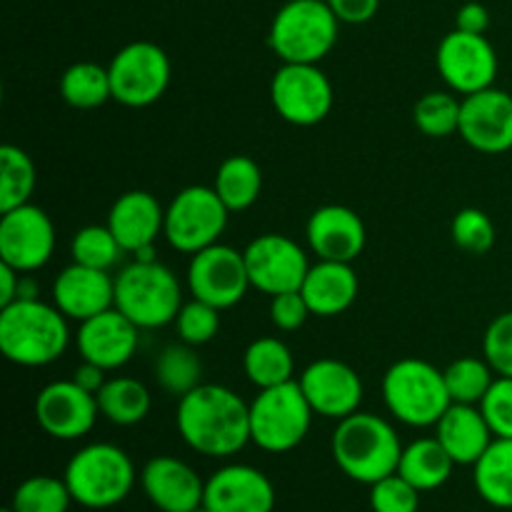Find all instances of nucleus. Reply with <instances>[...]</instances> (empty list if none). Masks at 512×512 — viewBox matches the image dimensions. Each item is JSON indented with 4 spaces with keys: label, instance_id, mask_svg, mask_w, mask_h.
Returning <instances> with one entry per match:
<instances>
[{
    "label": "nucleus",
    "instance_id": "24",
    "mask_svg": "<svg viewBox=\"0 0 512 512\" xmlns=\"http://www.w3.org/2000/svg\"><path fill=\"white\" fill-rule=\"evenodd\" d=\"M108 228L118 238L125 253H138L145 245H155L165 230V208L148 190H128L113 203Z\"/></svg>",
    "mask_w": 512,
    "mask_h": 512
},
{
    "label": "nucleus",
    "instance_id": "23",
    "mask_svg": "<svg viewBox=\"0 0 512 512\" xmlns=\"http://www.w3.org/2000/svg\"><path fill=\"white\" fill-rule=\"evenodd\" d=\"M308 245L320 260L353 263L365 250V223L345 205H323L308 218Z\"/></svg>",
    "mask_w": 512,
    "mask_h": 512
},
{
    "label": "nucleus",
    "instance_id": "37",
    "mask_svg": "<svg viewBox=\"0 0 512 512\" xmlns=\"http://www.w3.org/2000/svg\"><path fill=\"white\" fill-rule=\"evenodd\" d=\"M460 108L463 100L445 90H433L423 95L413 108V120L420 133L428 138H450L460 130Z\"/></svg>",
    "mask_w": 512,
    "mask_h": 512
},
{
    "label": "nucleus",
    "instance_id": "31",
    "mask_svg": "<svg viewBox=\"0 0 512 512\" xmlns=\"http://www.w3.org/2000/svg\"><path fill=\"white\" fill-rule=\"evenodd\" d=\"M243 368L250 383L265 390L290 383L295 373V360L280 338H258L245 350Z\"/></svg>",
    "mask_w": 512,
    "mask_h": 512
},
{
    "label": "nucleus",
    "instance_id": "8",
    "mask_svg": "<svg viewBox=\"0 0 512 512\" xmlns=\"http://www.w3.org/2000/svg\"><path fill=\"white\" fill-rule=\"evenodd\" d=\"M313 415L298 380L260 390L250 403V443L265 453H290L305 440Z\"/></svg>",
    "mask_w": 512,
    "mask_h": 512
},
{
    "label": "nucleus",
    "instance_id": "9",
    "mask_svg": "<svg viewBox=\"0 0 512 512\" xmlns=\"http://www.w3.org/2000/svg\"><path fill=\"white\" fill-rule=\"evenodd\" d=\"M230 210L215 188L190 185L183 188L165 208L163 235L178 253L195 255L218 243L228 225Z\"/></svg>",
    "mask_w": 512,
    "mask_h": 512
},
{
    "label": "nucleus",
    "instance_id": "35",
    "mask_svg": "<svg viewBox=\"0 0 512 512\" xmlns=\"http://www.w3.org/2000/svg\"><path fill=\"white\" fill-rule=\"evenodd\" d=\"M445 385L453 403L480 405L488 395L490 385L495 383V370L490 368L488 360L480 358H458L443 370Z\"/></svg>",
    "mask_w": 512,
    "mask_h": 512
},
{
    "label": "nucleus",
    "instance_id": "43",
    "mask_svg": "<svg viewBox=\"0 0 512 512\" xmlns=\"http://www.w3.org/2000/svg\"><path fill=\"white\" fill-rule=\"evenodd\" d=\"M495 438H512V378L498 375L480 403Z\"/></svg>",
    "mask_w": 512,
    "mask_h": 512
},
{
    "label": "nucleus",
    "instance_id": "25",
    "mask_svg": "<svg viewBox=\"0 0 512 512\" xmlns=\"http://www.w3.org/2000/svg\"><path fill=\"white\" fill-rule=\"evenodd\" d=\"M435 438L443 443L455 465H475L495 435L480 405L453 403L435 425Z\"/></svg>",
    "mask_w": 512,
    "mask_h": 512
},
{
    "label": "nucleus",
    "instance_id": "26",
    "mask_svg": "<svg viewBox=\"0 0 512 512\" xmlns=\"http://www.w3.org/2000/svg\"><path fill=\"white\" fill-rule=\"evenodd\" d=\"M358 288L360 283L353 263L320 260L318 265H310L300 293L308 300L310 313L320 315V318H333V315L345 313L355 303Z\"/></svg>",
    "mask_w": 512,
    "mask_h": 512
},
{
    "label": "nucleus",
    "instance_id": "32",
    "mask_svg": "<svg viewBox=\"0 0 512 512\" xmlns=\"http://www.w3.org/2000/svg\"><path fill=\"white\" fill-rule=\"evenodd\" d=\"M60 95L78 110H93L113 100L108 68L98 63H75L60 78Z\"/></svg>",
    "mask_w": 512,
    "mask_h": 512
},
{
    "label": "nucleus",
    "instance_id": "12",
    "mask_svg": "<svg viewBox=\"0 0 512 512\" xmlns=\"http://www.w3.org/2000/svg\"><path fill=\"white\" fill-rule=\"evenodd\" d=\"M250 285L245 253L230 245L215 243L190 258L188 290L195 300L228 310L245 298Z\"/></svg>",
    "mask_w": 512,
    "mask_h": 512
},
{
    "label": "nucleus",
    "instance_id": "3",
    "mask_svg": "<svg viewBox=\"0 0 512 512\" xmlns=\"http://www.w3.org/2000/svg\"><path fill=\"white\" fill-rule=\"evenodd\" d=\"M333 460L350 480L375 485L378 480L398 473L400 445L398 433L385 418L375 413H353L338 420L330 440Z\"/></svg>",
    "mask_w": 512,
    "mask_h": 512
},
{
    "label": "nucleus",
    "instance_id": "42",
    "mask_svg": "<svg viewBox=\"0 0 512 512\" xmlns=\"http://www.w3.org/2000/svg\"><path fill=\"white\" fill-rule=\"evenodd\" d=\"M483 355L498 375L512 378V310L498 315L483 338Z\"/></svg>",
    "mask_w": 512,
    "mask_h": 512
},
{
    "label": "nucleus",
    "instance_id": "6",
    "mask_svg": "<svg viewBox=\"0 0 512 512\" xmlns=\"http://www.w3.org/2000/svg\"><path fill=\"white\" fill-rule=\"evenodd\" d=\"M383 400L390 415L410 428L438 425L453 405L443 370L420 358H403L383 378Z\"/></svg>",
    "mask_w": 512,
    "mask_h": 512
},
{
    "label": "nucleus",
    "instance_id": "19",
    "mask_svg": "<svg viewBox=\"0 0 512 512\" xmlns=\"http://www.w3.org/2000/svg\"><path fill=\"white\" fill-rule=\"evenodd\" d=\"M75 345L80 358L88 363L100 365L103 370H118L130 363L138 350L140 328L118 308H110L80 323Z\"/></svg>",
    "mask_w": 512,
    "mask_h": 512
},
{
    "label": "nucleus",
    "instance_id": "38",
    "mask_svg": "<svg viewBox=\"0 0 512 512\" xmlns=\"http://www.w3.org/2000/svg\"><path fill=\"white\" fill-rule=\"evenodd\" d=\"M123 253L125 250L120 248L118 238H115L108 225H88V228H80L73 235V243H70L73 263L98 270L115 268L118 260L123 258Z\"/></svg>",
    "mask_w": 512,
    "mask_h": 512
},
{
    "label": "nucleus",
    "instance_id": "30",
    "mask_svg": "<svg viewBox=\"0 0 512 512\" xmlns=\"http://www.w3.org/2000/svg\"><path fill=\"white\" fill-rule=\"evenodd\" d=\"M95 398H98L100 415L120 428L138 425L140 420L148 418L150 405H153L148 388L140 380L125 378V375L108 378V383L100 388Z\"/></svg>",
    "mask_w": 512,
    "mask_h": 512
},
{
    "label": "nucleus",
    "instance_id": "10",
    "mask_svg": "<svg viewBox=\"0 0 512 512\" xmlns=\"http://www.w3.org/2000/svg\"><path fill=\"white\" fill-rule=\"evenodd\" d=\"M113 100L128 108H148L158 103L170 85V58L150 40L128 43L108 65Z\"/></svg>",
    "mask_w": 512,
    "mask_h": 512
},
{
    "label": "nucleus",
    "instance_id": "46",
    "mask_svg": "<svg viewBox=\"0 0 512 512\" xmlns=\"http://www.w3.org/2000/svg\"><path fill=\"white\" fill-rule=\"evenodd\" d=\"M455 28L465 30V33L485 35V30L490 28L488 8L480 3H465L455 15Z\"/></svg>",
    "mask_w": 512,
    "mask_h": 512
},
{
    "label": "nucleus",
    "instance_id": "5",
    "mask_svg": "<svg viewBox=\"0 0 512 512\" xmlns=\"http://www.w3.org/2000/svg\"><path fill=\"white\" fill-rule=\"evenodd\" d=\"M338 30L328 0H288L270 23L268 45L283 63L318 65L338 43Z\"/></svg>",
    "mask_w": 512,
    "mask_h": 512
},
{
    "label": "nucleus",
    "instance_id": "47",
    "mask_svg": "<svg viewBox=\"0 0 512 512\" xmlns=\"http://www.w3.org/2000/svg\"><path fill=\"white\" fill-rule=\"evenodd\" d=\"M105 373H108V370H103V368H100V365L88 363V360H83V365H78V368H75L73 380H75V383H78L83 390H88V393L98 395L100 388H103V385L108 383V378H105Z\"/></svg>",
    "mask_w": 512,
    "mask_h": 512
},
{
    "label": "nucleus",
    "instance_id": "21",
    "mask_svg": "<svg viewBox=\"0 0 512 512\" xmlns=\"http://www.w3.org/2000/svg\"><path fill=\"white\" fill-rule=\"evenodd\" d=\"M140 485L160 512H190L205 500V480L173 455L148 460L140 473Z\"/></svg>",
    "mask_w": 512,
    "mask_h": 512
},
{
    "label": "nucleus",
    "instance_id": "7",
    "mask_svg": "<svg viewBox=\"0 0 512 512\" xmlns=\"http://www.w3.org/2000/svg\"><path fill=\"white\" fill-rule=\"evenodd\" d=\"M180 283L168 265L133 260L115 278V308L128 315L140 330H155L175 323L183 300Z\"/></svg>",
    "mask_w": 512,
    "mask_h": 512
},
{
    "label": "nucleus",
    "instance_id": "50",
    "mask_svg": "<svg viewBox=\"0 0 512 512\" xmlns=\"http://www.w3.org/2000/svg\"><path fill=\"white\" fill-rule=\"evenodd\" d=\"M3 512H15V510H13V508H5Z\"/></svg>",
    "mask_w": 512,
    "mask_h": 512
},
{
    "label": "nucleus",
    "instance_id": "2",
    "mask_svg": "<svg viewBox=\"0 0 512 512\" xmlns=\"http://www.w3.org/2000/svg\"><path fill=\"white\" fill-rule=\"evenodd\" d=\"M70 345L68 318L40 298H20L0 308V350L23 368L55 363Z\"/></svg>",
    "mask_w": 512,
    "mask_h": 512
},
{
    "label": "nucleus",
    "instance_id": "39",
    "mask_svg": "<svg viewBox=\"0 0 512 512\" xmlns=\"http://www.w3.org/2000/svg\"><path fill=\"white\" fill-rule=\"evenodd\" d=\"M453 243L468 255H485L495 245V225L488 213L478 208H463L450 223Z\"/></svg>",
    "mask_w": 512,
    "mask_h": 512
},
{
    "label": "nucleus",
    "instance_id": "14",
    "mask_svg": "<svg viewBox=\"0 0 512 512\" xmlns=\"http://www.w3.org/2000/svg\"><path fill=\"white\" fill-rule=\"evenodd\" d=\"M440 75L453 93L473 95L493 88L498 75V53L485 35L455 28L445 35L435 55Z\"/></svg>",
    "mask_w": 512,
    "mask_h": 512
},
{
    "label": "nucleus",
    "instance_id": "22",
    "mask_svg": "<svg viewBox=\"0 0 512 512\" xmlns=\"http://www.w3.org/2000/svg\"><path fill=\"white\" fill-rule=\"evenodd\" d=\"M53 303L65 318L83 323L115 308V278L110 270L68 265L53 283Z\"/></svg>",
    "mask_w": 512,
    "mask_h": 512
},
{
    "label": "nucleus",
    "instance_id": "29",
    "mask_svg": "<svg viewBox=\"0 0 512 512\" xmlns=\"http://www.w3.org/2000/svg\"><path fill=\"white\" fill-rule=\"evenodd\" d=\"M213 188L230 213H243L260 198L263 170L248 155H230L220 163Z\"/></svg>",
    "mask_w": 512,
    "mask_h": 512
},
{
    "label": "nucleus",
    "instance_id": "49",
    "mask_svg": "<svg viewBox=\"0 0 512 512\" xmlns=\"http://www.w3.org/2000/svg\"><path fill=\"white\" fill-rule=\"evenodd\" d=\"M190 512H213V510H208V508H205V505H200V508H195V510H190Z\"/></svg>",
    "mask_w": 512,
    "mask_h": 512
},
{
    "label": "nucleus",
    "instance_id": "36",
    "mask_svg": "<svg viewBox=\"0 0 512 512\" xmlns=\"http://www.w3.org/2000/svg\"><path fill=\"white\" fill-rule=\"evenodd\" d=\"M70 495L68 483L53 475H33L15 488L10 508L15 512H68Z\"/></svg>",
    "mask_w": 512,
    "mask_h": 512
},
{
    "label": "nucleus",
    "instance_id": "27",
    "mask_svg": "<svg viewBox=\"0 0 512 512\" xmlns=\"http://www.w3.org/2000/svg\"><path fill=\"white\" fill-rule=\"evenodd\" d=\"M453 468L455 460L438 438H420L403 448L398 473L420 493H430L448 483Z\"/></svg>",
    "mask_w": 512,
    "mask_h": 512
},
{
    "label": "nucleus",
    "instance_id": "17",
    "mask_svg": "<svg viewBox=\"0 0 512 512\" xmlns=\"http://www.w3.org/2000/svg\"><path fill=\"white\" fill-rule=\"evenodd\" d=\"M458 133L478 153H508L512 150V95L498 88L465 95Z\"/></svg>",
    "mask_w": 512,
    "mask_h": 512
},
{
    "label": "nucleus",
    "instance_id": "13",
    "mask_svg": "<svg viewBox=\"0 0 512 512\" xmlns=\"http://www.w3.org/2000/svg\"><path fill=\"white\" fill-rule=\"evenodd\" d=\"M55 250V228L43 208L25 203L0 215V263L28 275L48 265Z\"/></svg>",
    "mask_w": 512,
    "mask_h": 512
},
{
    "label": "nucleus",
    "instance_id": "11",
    "mask_svg": "<svg viewBox=\"0 0 512 512\" xmlns=\"http://www.w3.org/2000/svg\"><path fill=\"white\" fill-rule=\"evenodd\" d=\"M333 83L315 63H283L270 80V100L285 123L310 128L333 110Z\"/></svg>",
    "mask_w": 512,
    "mask_h": 512
},
{
    "label": "nucleus",
    "instance_id": "4",
    "mask_svg": "<svg viewBox=\"0 0 512 512\" xmlns=\"http://www.w3.org/2000/svg\"><path fill=\"white\" fill-rule=\"evenodd\" d=\"M63 480L75 503L88 510H108L130 495L135 485V465L118 445L93 443L68 460Z\"/></svg>",
    "mask_w": 512,
    "mask_h": 512
},
{
    "label": "nucleus",
    "instance_id": "44",
    "mask_svg": "<svg viewBox=\"0 0 512 512\" xmlns=\"http://www.w3.org/2000/svg\"><path fill=\"white\" fill-rule=\"evenodd\" d=\"M308 300L303 298L300 290H290V293H280L270 298V320L278 330L293 333V330L303 328L305 320L310 318Z\"/></svg>",
    "mask_w": 512,
    "mask_h": 512
},
{
    "label": "nucleus",
    "instance_id": "18",
    "mask_svg": "<svg viewBox=\"0 0 512 512\" xmlns=\"http://www.w3.org/2000/svg\"><path fill=\"white\" fill-rule=\"evenodd\" d=\"M298 383L310 408L323 418L343 420L358 413L360 403H363V380L343 360H315L303 370Z\"/></svg>",
    "mask_w": 512,
    "mask_h": 512
},
{
    "label": "nucleus",
    "instance_id": "33",
    "mask_svg": "<svg viewBox=\"0 0 512 512\" xmlns=\"http://www.w3.org/2000/svg\"><path fill=\"white\" fill-rule=\"evenodd\" d=\"M203 378V363H200L195 345L188 343H173L163 348V353L155 360V380L160 388L170 395H188L195 390Z\"/></svg>",
    "mask_w": 512,
    "mask_h": 512
},
{
    "label": "nucleus",
    "instance_id": "45",
    "mask_svg": "<svg viewBox=\"0 0 512 512\" xmlns=\"http://www.w3.org/2000/svg\"><path fill=\"white\" fill-rule=\"evenodd\" d=\"M333 13L338 15L340 23L363 25L375 18L380 8V0H328Z\"/></svg>",
    "mask_w": 512,
    "mask_h": 512
},
{
    "label": "nucleus",
    "instance_id": "41",
    "mask_svg": "<svg viewBox=\"0 0 512 512\" xmlns=\"http://www.w3.org/2000/svg\"><path fill=\"white\" fill-rule=\"evenodd\" d=\"M370 508L373 512H418L420 490L400 473H393L370 485Z\"/></svg>",
    "mask_w": 512,
    "mask_h": 512
},
{
    "label": "nucleus",
    "instance_id": "34",
    "mask_svg": "<svg viewBox=\"0 0 512 512\" xmlns=\"http://www.w3.org/2000/svg\"><path fill=\"white\" fill-rule=\"evenodd\" d=\"M35 193V165L18 145L0 148V213L30 203Z\"/></svg>",
    "mask_w": 512,
    "mask_h": 512
},
{
    "label": "nucleus",
    "instance_id": "40",
    "mask_svg": "<svg viewBox=\"0 0 512 512\" xmlns=\"http://www.w3.org/2000/svg\"><path fill=\"white\" fill-rule=\"evenodd\" d=\"M175 330L183 343L195 345V348L210 343L220 330V310L193 298L180 308L178 318H175Z\"/></svg>",
    "mask_w": 512,
    "mask_h": 512
},
{
    "label": "nucleus",
    "instance_id": "16",
    "mask_svg": "<svg viewBox=\"0 0 512 512\" xmlns=\"http://www.w3.org/2000/svg\"><path fill=\"white\" fill-rule=\"evenodd\" d=\"M98 398L73 378L45 385L35 398V420L55 440H78L95 428Z\"/></svg>",
    "mask_w": 512,
    "mask_h": 512
},
{
    "label": "nucleus",
    "instance_id": "1",
    "mask_svg": "<svg viewBox=\"0 0 512 512\" xmlns=\"http://www.w3.org/2000/svg\"><path fill=\"white\" fill-rule=\"evenodd\" d=\"M180 438L208 458H230L250 443V405L223 385L200 383L178 403Z\"/></svg>",
    "mask_w": 512,
    "mask_h": 512
},
{
    "label": "nucleus",
    "instance_id": "48",
    "mask_svg": "<svg viewBox=\"0 0 512 512\" xmlns=\"http://www.w3.org/2000/svg\"><path fill=\"white\" fill-rule=\"evenodd\" d=\"M20 280H23V273H18L10 265L0 263V308L15 303L20 293Z\"/></svg>",
    "mask_w": 512,
    "mask_h": 512
},
{
    "label": "nucleus",
    "instance_id": "15",
    "mask_svg": "<svg viewBox=\"0 0 512 512\" xmlns=\"http://www.w3.org/2000/svg\"><path fill=\"white\" fill-rule=\"evenodd\" d=\"M245 253L250 285L265 295L300 290L308 275L310 263L305 250L293 238L280 233H265L255 238Z\"/></svg>",
    "mask_w": 512,
    "mask_h": 512
},
{
    "label": "nucleus",
    "instance_id": "20",
    "mask_svg": "<svg viewBox=\"0 0 512 512\" xmlns=\"http://www.w3.org/2000/svg\"><path fill=\"white\" fill-rule=\"evenodd\" d=\"M203 505L213 512H273L275 488L253 465H225L205 480Z\"/></svg>",
    "mask_w": 512,
    "mask_h": 512
},
{
    "label": "nucleus",
    "instance_id": "28",
    "mask_svg": "<svg viewBox=\"0 0 512 512\" xmlns=\"http://www.w3.org/2000/svg\"><path fill=\"white\" fill-rule=\"evenodd\" d=\"M480 498L498 510H512V438H495L473 465Z\"/></svg>",
    "mask_w": 512,
    "mask_h": 512
}]
</instances>
